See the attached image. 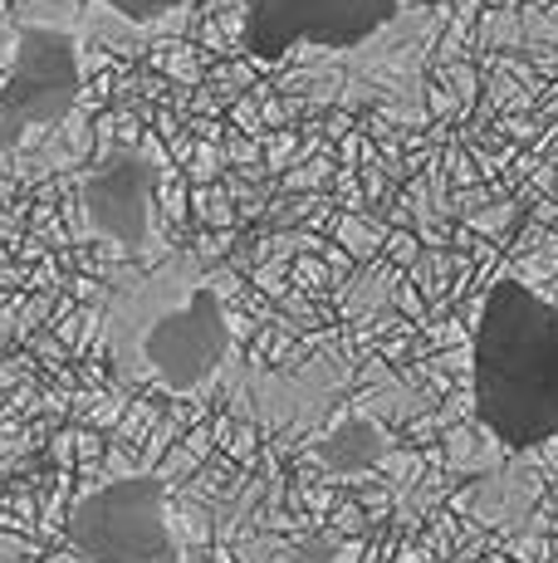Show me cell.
Here are the masks:
<instances>
[{"label":"cell","instance_id":"6da1fadb","mask_svg":"<svg viewBox=\"0 0 558 563\" xmlns=\"http://www.w3.org/2000/svg\"><path fill=\"white\" fill-rule=\"evenodd\" d=\"M476 421L504 451L558 441V305L504 275L486 289L470 333Z\"/></svg>","mask_w":558,"mask_h":563},{"label":"cell","instance_id":"7a4b0ae2","mask_svg":"<svg viewBox=\"0 0 558 563\" xmlns=\"http://www.w3.org/2000/svg\"><path fill=\"white\" fill-rule=\"evenodd\" d=\"M118 349H133L137 367L167 393H201L231 353V319L201 275L167 269L137 289L133 323H118Z\"/></svg>","mask_w":558,"mask_h":563},{"label":"cell","instance_id":"3957f363","mask_svg":"<svg viewBox=\"0 0 558 563\" xmlns=\"http://www.w3.org/2000/svg\"><path fill=\"white\" fill-rule=\"evenodd\" d=\"M64 534L83 563H181L163 475H118L89 490Z\"/></svg>","mask_w":558,"mask_h":563},{"label":"cell","instance_id":"277c9868","mask_svg":"<svg viewBox=\"0 0 558 563\" xmlns=\"http://www.w3.org/2000/svg\"><path fill=\"white\" fill-rule=\"evenodd\" d=\"M83 93L79 35L49 20L15 30V49L0 74V153H15L25 137L59 128Z\"/></svg>","mask_w":558,"mask_h":563},{"label":"cell","instance_id":"5b68a950","mask_svg":"<svg viewBox=\"0 0 558 563\" xmlns=\"http://www.w3.org/2000/svg\"><path fill=\"white\" fill-rule=\"evenodd\" d=\"M397 15L402 0H245V54L279 64L294 49H353Z\"/></svg>","mask_w":558,"mask_h":563},{"label":"cell","instance_id":"8992f818","mask_svg":"<svg viewBox=\"0 0 558 563\" xmlns=\"http://www.w3.org/2000/svg\"><path fill=\"white\" fill-rule=\"evenodd\" d=\"M79 216L93 235H109L127 255L153 251L157 167L143 147H118L79 187Z\"/></svg>","mask_w":558,"mask_h":563},{"label":"cell","instance_id":"52a82bcc","mask_svg":"<svg viewBox=\"0 0 558 563\" xmlns=\"http://www.w3.org/2000/svg\"><path fill=\"white\" fill-rule=\"evenodd\" d=\"M99 5H109L127 25H157V20H167L171 10H181L187 0H99Z\"/></svg>","mask_w":558,"mask_h":563}]
</instances>
